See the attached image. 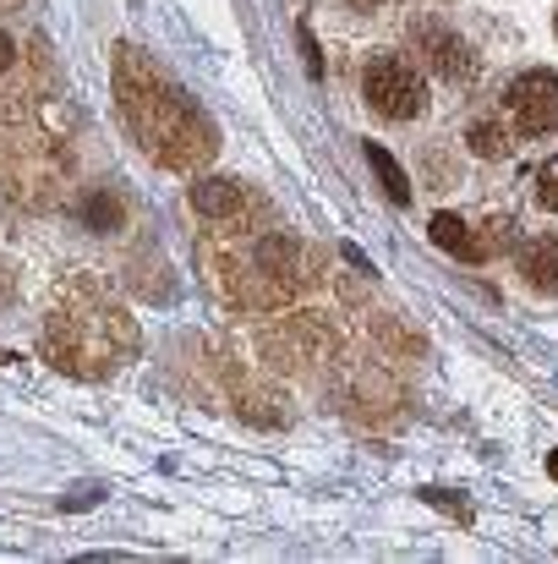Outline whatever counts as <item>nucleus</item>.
<instances>
[{
	"label": "nucleus",
	"mask_w": 558,
	"mask_h": 564,
	"mask_svg": "<svg viewBox=\"0 0 558 564\" xmlns=\"http://www.w3.org/2000/svg\"><path fill=\"white\" fill-rule=\"evenodd\" d=\"M116 105H121L127 132L160 171H197L219 149V132L197 110V99L182 83H171L143 50H127V44L116 50Z\"/></svg>",
	"instance_id": "f257e3e1"
},
{
	"label": "nucleus",
	"mask_w": 558,
	"mask_h": 564,
	"mask_svg": "<svg viewBox=\"0 0 558 564\" xmlns=\"http://www.w3.org/2000/svg\"><path fill=\"white\" fill-rule=\"evenodd\" d=\"M39 351H44L50 368H61L72 378H110L138 351V324L99 280L66 274L50 291Z\"/></svg>",
	"instance_id": "f03ea898"
},
{
	"label": "nucleus",
	"mask_w": 558,
	"mask_h": 564,
	"mask_svg": "<svg viewBox=\"0 0 558 564\" xmlns=\"http://www.w3.org/2000/svg\"><path fill=\"white\" fill-rule=\"evenodd\" d=\"M362 99L383 121H416L427 110V83H422V72L405 55L378 50L368 61V72H362Z\"/></svg>",
	"instance_id": "7ed1b4c3"
},
{
	"label": "nucleus",
	"mask_w": 558,
	"mask_h": 564,
	"mask_svg": "<svg viewBox=\"0 0 558 564\" xmlns=\"http://www.w3.org/2000/svg\"><path fill=\"white\" fill-rule=\"evenodd\" d=\"M192 208L225 236H252V225H263V214H269V203L236 176H203L192 187Z\"/></svg>",
	"instance_id": "20e7f679"
},
{
	"label": "nucleus",
	"mask_w": 558,
	"mask_h": 564,
	"mask_svg": "<svg viewBox=\"0 0 558 564\" xmlns=\"http://www.w3.org/2000/svg\"><path fill=\"white\" fill-rule=\"evenodd\" d=\"M504 116L515 138H548L558 132V77L554 72H521L504 88Z\"/></svg>",
	"instance_id": "39448f33"
},
{
	"label": "nucleus",
	"mask_w": 558,
	"mask_h": 564,
	"mask_svg": "<svg viewBox=\"0 0 558 564\" xmlns=\"http://www.w3.org/2000/svg\"><path fill=\"white\" fill-rule=\"evenodd\" d=\"M515 269L537 296H558V236H526L515 241Z\"/></svg>",
	"instance_id": "423d86ee"
},
{
	"label": "nucleus",
	"mask_w": 558,
	"mask_h": 564,
	"mask_svg": "<svg viewBox=\"0 0 558 564\" xmlns=\"http://www.w3.org/2000/svg\"><path fill=\"white\" fill-rule=\"evenodd\" d=\"M416 39H422V50H427V61H433L438 77H471L477 72V50L460 33H449V28H416Z\"/></svg>",
	"instance_id": "0eeeda50"
},
{
	"label": "nucleus",
	"mask_w": 558,
	"mask_h": 564,
	"mask_svg": "<svg viewBox=\"0 0 558 564\" xmlns=\"http://www.w3.org/2000/svg\"><path fill=\"white\" fill-rule=\"evenodd\" d=\"M427 236H433V247L455 252L460 263H482V258H477V236H471V225H466L460 214H433Z\"/></svg>",
	"instance_id": "6e6552de"
},
{
	"label": "nucleus",
	"mask_w": 558,
	"mask_h": 564,
	"mask_svg": "<svg viewBox=\"0 0 558 564\" xmlns=\"http://www.w3.org/2000/svg\"><path fill=\"white\" fill-rule=\"evenodd\" d=\"M510 127H499V121H477L471 132H466V143H471V154H482V160H504L510 154Z\"/></svg>",
	"instance_id": "1a4fd4ad"
},
{
	"label": "nucleus",
	"mask_w": 558,
	"mask_h": 564,
	"mask_svg": "<svg viewBox=\"0 0 558 564\" xmlns=\"http://www.w3.org/2000/svg\"><path fill=\"white\" fill-rule=\"evenodd\" d=\"M368 165L378 171V182H383V192L394 197V203H411V182H405V171L389 160V149H378V143H368Z\"/></svg>",
	"instance_id": "9d476101"
},
{
	"label": "nucleus",
	"mask_w": 558,
	"mask_h": 564,
	"mask_svg": "<svg viewBox=\"0 0 558 564\" xmlns=\"http://www.w3.org/2000/svg\"><path fill=\"white\" fill-rule=\"evenodd\" d=\"M83 219H88L94 230H121V203H116V192H94V197L83 203Z\"/></svg>",
	"instance_id": "9b49d317"
},
{
	"label": "nucleus",
	"mask_w": 558,
	"mask_h": 564,
	"mask_svg": "<svg viewBox=\"0 0 558 564\" xmlns=\"http://www.w3.org/2000/svg\"><path fill=\"white\" fill-rule=\"evenodd\" d=\"M532 192H537V203H543L548 214H558V154L537 165V176H532Z\"/></svg>",
	"instance_id": "f8f14e48"
},
{
	"label": "nucleus",
	"mask_w": 558,
	"mask_h": 564,
	"mask_svg": "<svg viewBox=\"0 0 558 564\" xmlns=\"http://www.w3.org/2000/svg\"><path fill=\"white\" fill-rule=\"evenodd\" d=\"M11 72H17V39L0 28V77H11Z\"/></svg>",
	"instance_id": "ddd939ff"
},
{
	"label": "nucleus",
	"mask_w": 558,
	"mask_h": 564,
	"mask_svg": "<svg viewBox=\"0 0 558 564\" xmlns=\"http://www.w3.org/2000/svg\"><path fill=\"white\" fill-rule=\"evenodd\" d=\"M346 6H351V11H372L378 0H346Z\"/></svg>",
	"instance_id": "4468645a"
},
{
	"label": "nucleus",
	"mask_w": 558,
	"mask_h": 564,
	"mask_svg": "<svg viewBox=\"0 0 558 564\" xmlns=\"http://www.w3.org/2000/svg\"><path fill=\"white\" fill-rule=\"evenodd\" d=\"M548 477H554V482H558V455H548Z\"/></svg>",
	"instance_id": "2eb2a0df"
},
{
	"label": "nucleus",
	"mask_w": 558,
	"mask_h": 564,
	"mask_svg": "<svg viewBox=\"0 0 558 564\" xmlns=\"http://www.w3.org/2000/svg\"><path fill=\"white\" fill-rule=\"evenodd\" d=\"M554 28H558V11H554Z\"/></svg>",
	"instance_id": "dca6fc26"
}]
</instances>
